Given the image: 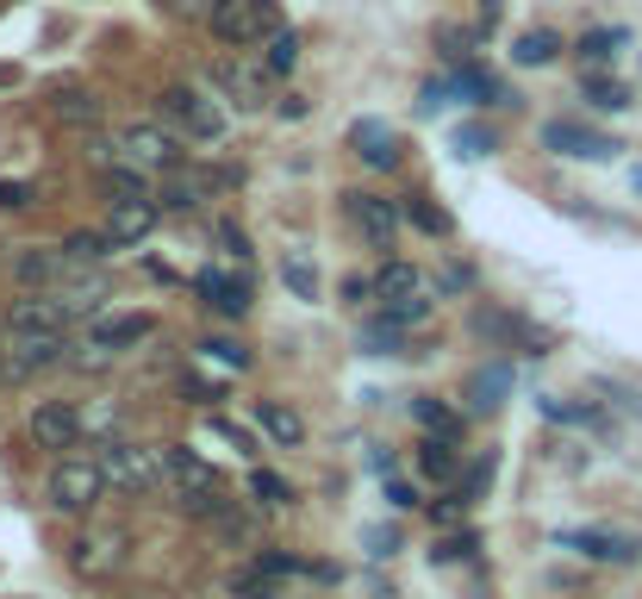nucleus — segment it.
I'll use <instances>...</instances> for the list:
<instances>
[{"instance_id":"f8f14e48","label":"nucleus","mask_w":642,"mask_h":599,"mask_svg":"<svg viewBox=\"0 0 642 599\" xmlns=\"http://www.w3.org/2000/svg\"><path fill=\"white\" fill-rule=\"evenodd\" d=\"M567 550H580L586 562H642V537L630 531H567Z\"/></svg>"},{"instance_id":"37998d69","label":"nucleus","mask_w":642,"mask_h":599,"mask_svg":"<svg viewBox=\"0 0 642 599\" xmlns=\"http://www.w3.org/2000/svg\"><path fill=\"white\" fill-rule=\"evenodd\" d=\"M431 556H437V562H462V556H474V537L462 531V537H450V543H437Z\"/></svg>"},{"instance_id":"de8ad7c7","label":"nucleus","mask_w":642,"mask_h":599,"mask_svg":"<svg viewBox=\"0 0 642 599\" xmlns=\"http://www.w3.org/2000/svg\"><path fill=\"white\" fill-rule=\"evenodd\" d=\"M636 188H642V169H636Z\"/></svg>"},{"instance_id":"f257e3e1","label":"nucleus","mask_w":642,"mask_h":599,"mask_svg":"<svg viewBox=\"0 0 642 599\" xmlns=\"http://www.w3.org/2000/svg\"><path fill=\"white\" fill-rule=\"evenodd\" d=\"M206 26H213V38H219L225 50H250V45H263L275 26H287V19L275 0H213V7H206Z\"/></svg>"},{"instance_id":"2f4dec72","label":"nucleus","mask_w":642,"mask_h":599,"mask_svg":"<svg viewBox=\"0 0 642 599\" xmlns=\"http://www.w3.org/2000/svg\"><path fill=\"white\" fill-rule=\"evenodd\" d=\"M381 318H387V325H399V332H412V325H424V318H431V294H418V300H381Z\"/></svg>"},{"instance_id":"c9c22d12","label":"nucleus","mask_w":642,"mask_h":599,"mask_svg":"<svg viewBox=\"0 0 642 599\" xmlns=\"http://www.w3.org/2000/svg\"><path fill=\"white\" fill-rule=\"evenodd\" d=\"M287 287H294L299 300H318V268H313V256H287Z\"/></svg>"},{"instance_id":"58836bf2","label":"nucleus","mask_w":642,"mask_h":599,"mask_svg":"<svg viewBox=\"0 0 642 599\" xmlns=\"http://www.w3.org/2000/svg\"><path fill=\"white\" fill-rule=\"evenodd\" d=\"M493 474H500V462H493V456H486V462H474V469L462 474V488H455V493H462V500L474 505V500H481L486 488H493Z\"/></svg>"},{"instance_id":"0eeeda50","label":"nucleus","mask_w":642,"mask_h":599,"mask_svg":"<svg viewBox=\"0 0 642 599\" xmlns=\"http://www.w3.org/2000/svg\"><path fill=\"white\" fill-rule=\"evenodd\" d=\"M344 219L356 225L375 251H393V237H399V200H381V194H344Z\"/></svg>"},{"instance_id":"e433bc0d","label":"nucleus","mask_w":642,"mask_h":599,"mask_svg":"<svg viewBox=\"0 0 642 599\" xmlns=\"http://www.w3.org/2000/svg\"><path fill=\"white\" fill-rule=\"evenodd\" d=\"M474 38H481V32H468V26H437V45H443V57H450V63H468V57H474Z\"/></svg>"},{"instance_id":"c85d7f7f","label":"nucleus","mask_w":642,"mask_h":599,"mask_svg":"<svg viewBox=\"0 0 642 599\" xmlns=\"http://www.w3.org/2000/svg\"><path fill=\"white\" fill-rule=\"evenodd\" d=\"M412 419H418L424 431H437V438H455V431H462V419H455V412L443 406V400H431V394L412 400Z\"/></svg>"},{"instance_id":"5701e85b","label":"nucleus","mask_w":642,"mask_h":599,"mask_svg":"<svg viewBox=\"0 0 642 599\" xmlns=\"http://www.w3.org/2000/svg\"><path fill=\"white\" fill-rule=\"evenodd\" d=\"M562 57V38L549 32V26H536V32H517V45H512V63L517 69H543V63H555Z\"/></svg>"},{"instance_id":"ea45409f","label":"nucleus","mask_w":642,"mask_h":599,"mask_svg":"<svg viewBox=\"0 0 642 599\" xmlns=\"http://www.w3.org/2000/svg\"><path fill=\"white\" fill-rule=\"evenodd\" d=\"M362 344H368V356H393V350H399V325H387V318H375V325L362 332Z\"/></svg>"},{"instance_id":"2eb2a0df","label":"nucleus","mask_w":642,"mask_h":599,"mask_svg":"<svg viewBox=\"0 0 642 599\" xmlns=\"http://www.w3.org/2000/svg\"><path fill=\"white\" fill-rule=\"evenodd\" d=\"M213 81H219L237 107H263V100H268V69L244 63V57H225V63L213 69Z\"/></svg>"},{"instance_id":"423d86ee","label":"nucleus","mask_w":642,"mask_h":599,"mask_svg":"<svg viewBox=\"0 0 642 599\" xmlns=\"http://www.w3.org/2000/svg\"><path fill=\"white\" fill-rule=\"evenodd\" d=\"M175 131H162V126H126L119 131V163H131V169H144V175H169L175 169Z\"/></svg>"},{"instance_id":"c03bdc74","label":"nucleus","mask_w":642,"mask_h":599,"mask_svg":"<svg viewBox=\"0 0 642 599\" xmlns=\"http://www.w3.org/2000/svg\"><path fill=\"white\" fill-rule=\"evenodd\" d=\"M0 206H32V188H26V181H0Z\"/></svg>"},{"instance_id":"39448f33","label":"nucleus","mask_w":642,"mask_h":599,"mask_svg":"<svg viewBox=\"0 0 642 599\" xmlns=\"http://www.w3.org/2000/svg\"><path fill=\"white\" fill-rule=\"evenodd\" d=\"M63 332H13V344H7V356H0V375L7 381H26L38 375V369H57L63 363Z\"/></svg>"},{"instance_id":"7c9ffc66","label":"nucleus","mask_w":642,"mask_h":599,"mask_svg":"<svg viewBox=\"0 0 642 599\" xmlns=\"http://www.w3.org/2000/svg\"><path fill=\"white\" fill-rule=\"evenodd\" d=\"M63 256H69V263H107V256H112V237H107V232H69V237H63Z\"/></svg>"},{"instance_id":"a18cd8bd","label":"nucleus","mask_w":642,"mask_h":599,"mask_svg":"<svg viewBox=\"0 0 642 599\" xmlns=\"http://www.w3.org/2000/svg\"><path fill=\"white\" fill-rule=\"evenodd\" d=\"M387 505H399V512H406V505H418V493H412L406 481H387Z\"/></svg>"},{"instance_id":"6ab92c4d","label":"nucleus","mask_w":642,"mask_h":599,"mask_svg":"<svg viewBox=\"0 0 642 599\" xmlns=\"http://www.w3.org/2000/svg\"><path fill=\"white\" fill-rule=\"evenodd\" d=\"M157 318L150 313H119V318H100L95 325V350H126V344H144Z\"/></svg>"},{"instance_id":"f3484780","label":"nucleus","mask_w":642,"mask_h":599,"mask_svg":"<svg viewBox=\"0 0 642 599\" xmlns=\"http://www.w3.org/2000/svg\"><path fill=\"white\" fill-rule=\"evenodd\" d=\"M462 394H468V412H500V406H505V394H512V363H486V369H474Z\"/></svg>"},{"instance_id":"49530a36","label":"nucleus","mask_w":642,"mask_h":599,"mask_svg":"<svg viewBox=\"0 0 642 599\" xmlns=\"http://www.w3.org/2000/svg\"><path fill=\"white\" fill-rule=\"evenodd\" d=\"M206 7L213 0H169V13H181V19H206Z\"/></svg>"},{"instance_id":"412c9836","label":"nucleus","mask_w":642,"mask_h":599,"mask_svg":"<svg viewBox=\"0 0 642 599\" xmlns=\"http://www.w3.org/2000/svg\"><path fill=\"white\" fill-rule=\"evenodd\" d=\"M13 275H19V287H50V282H63L69 275V256L63 251H26L13 263Z\"/></svg>"},{"instance_id":"b1692460","label":"nucleus","mask_w":642,"mask_h":599,"mask_svg":"<svg viewBox=\"0 0 642 599\" xmlns=\"http://www.w3.org/2000/svg\"><path fill=\"white\" fill-rule=\"evenodd\" d=\"M418 474L424 481H455L462 474V456H455V438H431L418 450Z\"/></svg>"},{"instance_id":"dca6fc26","label":"nucleus","mask_w":642,"mask_h":599,"mask_svg":"<svg viewBox=\"0 0 642 599\" xmlns=\"http://www.w3.org/2000/svg\"><path fill=\"white\" fill-rule=\"evenodd\" d=\"M50 119H57V126H69V131H95V126H100V95H95V88H76V81H69V88H57V95H50Z\"/></svg>"},{"instance_id":"4468645a","label":"nucleus","mask_w":642,"mask_h":599,"mask_svg":"<svg viewBox=\"0 0 642 599\" xmlns=\"http://www.w3.org/2000/svg\"><path fill=\"white\" fill-rule=\"evenodd\" d=\"M349 150H356L368 169H393V163H399V131H393L387 119H356V126H349Z\"/></svg>"},{"instance_id":"a878e982","label":"nucleus","mask_w":642,"mask_h":599,"mask_svg":"<svg viewBox=\"0 0 642 599\" xmlns=\"http://www.w3.org/2000/svg\"><path fill=\"white\" fill-rule=\"evenodd\" d=\"M256 419H263V431L275 443H299L306 438V419H299L294 406H275V400H263V406H256Z\"/></svg>"},{"instance_id":"9d476101","label":"nucleus","mask_w":642,"mask_h":599,"mask_svg":"<svg viewBox=\"0 0 642 599\" xmlns=\"http://www.w3.org/2000/svg\"><path fill=\"white\" fill-rule=\"evenodd\" d=\"M26 431H32L38 450H76L88 425H81V412L69 400H45V406H32V425Z\"/></svg>"},{"instance_id":"72a5a7b5","label":"nucleus","mask_w":642,"mask_h":599,"mask_svg":"<svg viewBox=\"0 0 642 599\" xmlns=\"http://www.w3.org/2000/svg\"><path fill=\"white\" fill-rule=\"evenodd\" d=\"M624 45V32L618 26H605V32H586L580 38V63H593V69H605L611 63V50Z\"/></svg>"},{"instance_id":"aec40b11","label":"nucleus","mask_w":642,"mask_h":599,"mask_svg":"<svg viewBox=\"0 0 642 599\" xmlns=\"http://www.w3.org/2000/svg\"><path fill=\"white\" fill-rule=\"evenodd\" d=\"M375 294H381V300H418V294H431V282H424L418 263H381Z\"/></svg>"},{"instance_id":"a211bd4d","label":"nucleus","mask_w":642,"mask_h":599,"mask_svg":"<svg viewBox=\"0 0 642 599\" xmlns=\"http://www.w3.org/2000/svg\"><path fill=\"white\" fill-rule=\"evenodd\" d=\"M69 562H76V575H112V568L126 562V537H119V531L81 537L76 550H69Z\"/></svg>"},{"instance_id":"c756f323","label":"nucleus","mask_w":642,"mask_h":599,"mask_svg":"<svg viewBox=\"0 0 642 599\" xmlns=\"http://www.w3.org/2000/svg\"><path fill=\"white\" fill-rule=\"evenodd\" d=\"M231 593L237 599H282V575H268L263 562L244 568V575H231Z\"/></svg>"},{"instance_id":"f03ea898","label":"nucleus","mask_w":642,"mask_h":599,"mask_svg":"<svg viewBox=\"0 0 642 599\" xmlns=\"http://www.w3.org/2000/svg\"><path fill=\"white\" fill-rule=\"evenodd\" d=\"M45 493H50V505H57V512H69V519H88V512L107 500V474H100L95 456H63L57 469H50Z\"/></svg>"},{"instance_id":"473e14b6","label":"nucleus","mask_w":642,"mask_h":599,"mask_svg":"<svg viewBox=\"0 0 642 599\" xmlns=\"http://www.w3.org/2000/svg\"><path fill=\"white\" fill-rule=\"evenodd\" d=\"M399 206H406V219L418 225V232H431V237H443V232H450V213H443V206H431L424 194H406Z\"/></svg>"},{"instance_id":"4be33fe9","label":"nucleus","mask_w":642,"mask_h":599,"mask_svg":"<svg viewBox=\"0 0 642 599\" xmlns=\"http://www.w3.org/2000/svg\"><path fill=\"white\" fill-rule=\"evenodd\" d=\"M157 456H162V474H175L181 488H219V469L200 462L194 450H157Z\"/></svg>"},{"instance_id":"393cba45","label":"nucleus","mask_w":642,"mask_h":599,"mask_svg":"<svg viewBox=\"0 0 642 599\" xmlns=\"http://www.w3.org/2000/svg\"><path fill=\"white\" fill-rule=\"evenodd\" d=\"M206 194H213V175H181V169H169V194H162L157 206H175V213H188V206H200Z\"/></svg>"},{"instance_id":"a19ab883","label":"nucleus","mask_w":642,"mask_h":599,"mask_svg":"<svg viewBox=\"0 0 642 599\" xmlns=\"http://www.w3.org/2000/svg\"><path fill=\"white\" fill-rule=\"evenodd\" d=\"M206 356H213L219 369H250V350L231 344V337H213V344H206Z\"/></svg>"},{"instance_id":"1a4fd4ad","label":"nucleus","mask_w":642,"mask_h":599,"mask_svg":"<svg viewBox=\"0 0 642 599\" xmlns=\"http://www.w3.org/2000/svg\"><path fill=\"white\" fill-rule=\"evenodd\" d=\"M543 144L555 150V157H586V163H611V157H618V138H605V131H593V126H580V119H549Z\"/></svg>"},{"instance_id":"bb28decb","label":"nucleus","mask_w":642,"mask_h":599,"mask_svg":"<svg viewBox=\"0 0 642 599\" xmlns=\"http://www.w3.org/2000/svg\"><path fill=\"white\" fill-rule=\"evenodd\" d=\"M580 95L593 100V107H605V112L630 107V95H624V81H618V76H605V69H586V76H580Z\"/></svg>"},{"instance_id":"7ed1b4c3","label":"nucleus","mask_w":642,"mask_h":599,"mask_svg":"<svg viewBox=\"0 0 642 599\" xmlns=\"http://www.w3.org/2000/svg\"><path fill=\"white\" fill-rule=\"evenodd\" d=\"M162 119H169L175 138H194V144H219L225 138V112L200 95V88H169L162 95Z\"/></svg>"},{"instance_id":"ddd939ff","label":"nucleus","mask_w":642,"mask_h":599,"mask_svg":"<svg viewBox=\"0 0 642 599\" xmlns=\"http://www.w3.org/2000/svg\"><path fill=\"white\" fill-rule=\"evenodd\" d=\"M194 294H200L213 313H225V318L250 313V282H237V275H225V268H200V275H194Z\"/></svg>"},{"instance_id":"79ce46f5","label":"nucleus","mask_w":642,"mask_h":599,"mask_svg":"<svg viewBox=\"0 0 642 599\" xmlns=\"http://www.w3.org/2000/svg\"><path fill=\"white\" fill-rule=\"evenodd\" d=\"M213 431H219L225 443H237V456H256V438L244 425H231V419H213Z\"/></svg>"},{"instance_id":"4c0bfd02","label":"nucleus","mask_w":642,"mask_h":599,"mask_svg":"<svg viewBox=\"0 0 642 599\" xmlns=\"http://www.w3.org/2000/svg\"><path fill=\"white\" fill-rule=\"evenodd\" d=\"M455 150L462 157H486V150H500V138H493V126H462L455 131Z\"/></svg>"},{"instance_id":"20e7f679","label":"nucleus","mask_w":642,"mask_h":599,"mask_svg":"<svg viewBox=\"0 0 642 599\" xmlns=\"http://www.w3.org/2000/svg\"><path fill=\"white\" fill-rule=\"evenodd\" d=\"M95 462H100V474H107V488L144 493V488H157L162 481V456L157 450H144V443H107Z\"/></svg>"},{"instance_id":"cd10ccee","label":"nucleus","mask_w":642,"mask_h":599,"mask_svg":"<svg viewBox=\"0 0 642 599\" xmlns=\"http://www.w3.org/2000/svg\"><path fill=\"white\" fill-rule=\"evenodd\" d=\"M299 69V32L294 26H275L268 32V76H294Z\"/></svg>"},{"instance_id":"9b49d317","label":"nucleus","mask_w":642,"mask_h":599,"mask_svg":"<svg viewBox=\"0 0 642 599\" xmlns=\"http://www.w3.org/2000/svg\"><path fill=\"white\" fill-rule=\"evenodd\" d=\"M69 306H63V294H26V300H13V313H7V332H69Z\"/></svg>"},{"instance_id":"6e6552de","label":"nucleus","mask_w":642,"mask_h":599,"mask_svg":"<svg viewBox=\"0 0 642 599\" xmlns=\"http://www.w3.org/2000/svg\"><path fill=\"white\" fill-rule=\"evenodd\" d=\"M157 219H162V206L150 200V194H131V200H112V213H107L100 232L112 237V251H138L144 237L157 232Z\"/></svg>"},{"instance_id":"f704fd0d","label":"nucleus","mask_w":642,"mask_h":599,"mask_svg":"<svg viewBox=\"0 0 642 599\" xmlns=\"http://www.w3.org/2000/svg\"><path fill=\"white\" fill-rule=\"evenodd\" d=\"M250 493H256L263 505H287V500H294L287 474H275V469H256V474H250Z\"/></svg>"}]
</instances>
